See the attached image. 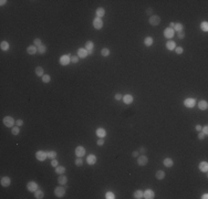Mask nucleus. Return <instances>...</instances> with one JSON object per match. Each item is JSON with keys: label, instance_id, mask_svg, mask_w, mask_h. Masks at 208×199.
Listing matches in <instances>:
<instances>
[{"label": "nucleus", "instance_id": "f257e3e1", "mask_svg": "<svg viewBox=\"0 0 208 199\" xmlns=\"http://www.w3.org/2000/svg\"><path fill=\"white\" fill-rule=\"evenodd\" d=\"M35 157H37L38 160L43 162V160H46L47 158H48V153L44 150H38L37 153H35Z\"/></svg>", "mask_w": 208, "mask_h": 199}, {"label": "nucleus", "instance_id": "f03ea898", "mask_svg": "<svg viewBox=\"0 0 208 199\" xmlns=\"http://www.w3.org/2000/svg\"><path fill=\"white\" fill-rule=\"evenodd\" d=\"M3 124L7 127H13V125L16 124V121L11 116H6V117H3Z\"/></svg>", "mask_w": 208, "mask_h": 199}, {"label": "nucleus", "instance_id": "7ed1b4c3", "mask_svg": "<svg viewBox=\"0 0 208 199\" xmlns=\"http://www.w3.org/2000/svg\"><path fill=\"white\" fill-rule=\"evenodd\" d=\"M71 54H64V55H62L60 58V60H59V62H60L61 65H68L69 63L71 62Z\"/></svg>", "mask_w": 208, "mask_h": 199}, {"label": "nucleus", "instance_id": "20e7f679", "mask_svg": "<svg viewBox=\"0 0 208 199\" xmlns=\"http://www.w3.org/2000/svg\"><path fill=\"white\" fill-rule=\"evenodd\" d=\"M54 195L58 198H62L63 196L65 195V188H63V187H61V186L56 187V188L54 189Z\"/></svg>", "mask_w": 208, "mask_h": 199}, {"label": "nucleus", "instance_id": "39448f33", "mask_svg": "<svg viewBox=\"0 0 208 199\" xmlns=\"http://www.w3.org/2000/svg\"><path fill=\"white\" fill-rule=\"evenodd\" d=\"M148 22H150L151 25H153V27H156V25H158L160 23V18L158 16H151Z\"/></svg>", "mask_w": 208, "mask_h": 199}, {"label": "nucleus", "instance_id": "423d86ee", "mask_svg": "<svg viewBox=\"0 0 208 199\" xmlns=\"http://www.w3.org/2000/svg\"><path fill=\"white\" fill-rule=\"evenodd\" d=\"M93 27L95 28L96 30H100V29H102V27H103V21L101 20V18H94L93 19Z\"/></svg>", "mask_w": 208, "mask_h": 199}, {"label": "nucleus", "instance_id": "0eeeda50", "mask_svg": "<svg viewBox=\"0 0 208 199\" xmlns=\"http://www.w3.org/2000/svg\"><path fill=\"white\" fill-rule=\"evenodd\" d=\"M27 188L28 190L30 191V193H34L35 190H38V188H39V186H38V184L35 181H29L27 185Z\"/></svg>", "mask_w": 208, "mask_h": 199}, {"label": "nucleus", "instance_id": "6e6552de", "mask_svg": "<svg viewBox=\"0 0 208 199\" xmlns=\"http://www.w3.org/2000/svg\"><path fill=\"white\" fill-rule=\"evenodd\" d=\"M0 184H1L2 187H9V186H10V184H11L10 177H8V176L1 177V179H0Z\"/></svg>", "mask_w": 208, "mask_h": 199}, {"label": "nucleus", "instance_id": "1a4fd4ad", "mask_svg": "<svg viewBox=\"0 0 208 199\" xmlns=\"http://www.w3.org/2000/svg\"><path fill=\"white\" fill-rule=\"evenodd\" d=\"M155 197V194L152 189H146L145 191H143V198L145 199H153Z\"/></svg>", "mask_w": 208, "mask_h": 199}, {"label": "nucleus", "instance_id": "9d476101", "mask_svg": "<svg viewBox=\"0 0 208 199\" xmlns=\"http://www.w3.org/2000/svg\"><path fill=\"white\" fill-rule=\"evenodd\" d=\"M148 163V158L146 157L145 155H142V156H138L137 157V165L138 166H145L147 165Z\"/></svg>", "mask_w": 208, "mask_h": 199}, {"label": "nucleus", "instance_id": "9b49d317", "mask_svg": "<svg viewBox=\"0 0 208 199\" xmlns=\"http://www.w3.org/2000/svg\"><path fill=\"white\" fill-rule=\"evenodd\" d=\"M75 155H77V157H83L85 155V148L83 146H78L75 148Z\"/></svg>", "mask_w": 208, "mask_h": 199}, {"label": "nucleus", "instance_id": "f8f14e48", "mask_svg": "<svg viewBox=\"0 0 208 199\" xmlns=\"http://www.w3.org/2000/svg\"><path fill=\"white\" fill-rule=\"evenodd\" d=\"M196 104V100L195 99H186L185 101H184V105L186 106V107H194Z\"/></svg>", "mask_w": 208, "mask_h": 199}, {"label": "nucleus", "instance_id": "ddd939ff", "mask_svg": "<svg viewBox=\"0 0 208 199\" xmlns=\"http://www.w3.org/2000/svg\"><path fill=\"white\" fill-rule=\"evenodd\" d=\"M175 34V31L172 28H166V29L164 30V37L167 38V39H171V38H173Z\"/></svg>", "mask_w": 208, "mask_h": 199}, {"label": "nucleus", "instance_id": "4468645a", "mask_svg": "<svg viewBox=\"0 0 208 199\" xmlns=\"http://www.w3.org/2000/svg\"><path fill=\"white\" fill-rule=\"evenodd\" d=\"M96 160H98V158H96V156L95 155H93V154H91V155H89L86 157V163L89 165H95V163H96Z\"/></svg>", "mask_w": 208, "mask_h": 199}, {"label": "nucleus", "instance_id": "2eb2a0df", "mask_svg": "<svg viewBox=\"0 0 208 199\" xmlns=\"http://www.w3.org/2000/svg\"><path fill=\"white\" fill-rule=\"evenodd\" d=\"M87 55H89V54H87V51L85 49L81 48L78 50V56H79V59H85Z\"/></svg>", "mask_w": 208, "mask_h": 199}, {"label": "nucleus", "instance_id": "dca6fc26", "mask_svg": "<svg viewBox=\"0 0 208 199\" xmlns=\"http://www.w3.org/2000/svg\"><path fill=\"white\" fill-rule=\"evenodd\" d=\"M38 52V48L35 46H33V44H31V46H29L27 48V53L28 54H31V55H34L35 53Z\"/></svg>", "mask_w": 208, "mask_h": 199}, {"label": "nucleus", "instance_id": "f3484780", "mask_svg": "<svg viewBox=\"0 0 208 199\" xmlns=\"http://www.w3.org/2000/svg\"><path fill=\"white\" fill-rule=\"evenodd\" d=\"M123 102H124L125 104H132L133 103V96L131 95V94H126V95H124L123 96Z\"/></svg>", "mask_w": 208, "mask_h": 199}, {"label": "nucleus", "instance_id": "a211bd4d", "mask_svg": "<svg viewBox=\"0 0 208 199\" xmlns=\"http://www.w3.org/2000/svg\"><path fill=\"white\" fill-rule=\"evenodd\" d=\"M176 43H175V41H172V40H169V41L166 42V49L169 50V51H173L176 48Z\"/></svg>", "mask_w": 208, "mask_h": 199}, {"label": "nucleus", "instance_id": "6ab92c4d", "mask_svg": "<svg viewBox=\"0 0 208 199\" xmlns=\"http://www.w3.org/2000/svg\"><path fill=\"white\" fill-rule=\"evenodd\" d=\"M96 135L99 136V138H104L106 136V131L102 127H100V128L96 129Z\"/></svg>", "mask_w": 208, "mask_h": 199}, {"label": "nucleus", "instance_id": "aec40b11", "mask_svg": "<svg viewBox=\"0 0 208 199\" xmlns=\"http://www.w3.org/2000/svg\"><path fill=\"white\" fill-rule=\"evenodd\" d=\"M198 107H199V110H202V111H205V110H207L208 108V103H207V101H205V100H202V101L198 103Z\"/></svg>", "mask_w": 208, "mask_h": 199}, {"label": "nucleus", "instance_id": "412c9836", "mask_svg": "<svg viewBox=\"0 0 208 199\" xmlns=\"http://www.w3.org/2000/svg\"><path fill=\"white\" fill-rule=\"evenodd\" d=\"M58 182L61 185V186H62V185H65L68 182V177L65 176L64 174L60 175V176H59V178H58Z\"/></svg>", "mask_w": 208, "mask_h": 199}, {"label": "nucleus", "instance_id": "4be33fe9", "mask_svg": "<svg viewBox=\"0 0 208 199\" xmlns=\"http://www.w3.org/2000/svg\"><path fill=\"white\" fill-rule=\"evenodd\" d=\"M198 168H199L200 172H205L206 173L208 170V164L207 162H200V164L198 165Z\"/></svg>", "mask_w": 208, "mask_h": 199}, {"label": "nucleus", "instance_id": "5701e85b", "mask_svg": "<svg viewBox=\"0 0 208 199\" xmlns=\"http://www.w3.org/2000/svg\"><path fill=\"white\" fill-rule=\"evenodd\" d=\"M155 177L158 180H163V179L165 178V172H163V170H157L155 174Z\"/></svg>", "mask_w": 208, "mask_h": 199}, {"label": "nucleus", "instance_id": "b1692460", "mask_svg": "<svg viewBox=\"0 0 208 199\" xmlns=\"http://www.w3.org/2000/svg\"><path fill=\"white\" fill-rule=\"evenodd\" d=\"M163 164H164V166H166V167H173L174 162L172 158H165V159L163 160Z\"/></svg>", "mask_w": 208, "mask_h": 199}, {"label": "nucleus", "instance_id": "393cba45", "mask_svg": "<svg viewBox=\"0 0 208 199\" xmlns=\"http://www.w3.org/2000/svg\"><path fill=\"white\" fill-rule=\"evenodd\" d=\"M55 173L58 175H63L65 173V167L64 166H60V165H58L55 167Z\"/></svg>", "mask_w": 208, "mask_h": 199}, {"label": "nucleus", "instance_id": "a878e982", "mask_svg": "<svg viewBox=\"0 0 208 199\" xmlns=\"http://www.w3.org/2000/svg\"><path fill=\"white\" fill-rule=\"evenodd\" d=\"M35 74H37L38 76H40V77L43 76V75H44L43 68H42V66H37V68H35Z\"/></svg>", "mask_w": 208, "mask_h": 199}, {"label": "nucleus", "instance_id": "bb28decb", "mask_svg": "<svg viewBox=\"0 0 208 199\" xmlns=\"http://www.w3.org/2000/svg\"><path fill=\"white\" fill-rule=\"evenodd\" d=\"M34 197L37 199H42L44 197V193L43 190H41V189H38V190L34 191Z\"/></svg>", "mask_w": 208, "mask_h": 199}, {"label": "nucleus", "instance_id": "cd10ccee", "mask_svg": "<svg viewBox=\"0 0 208 199\" xmlns=\"http://www.w3.org/2000/svg\"><path fill=\"white\" fill-rule=\"evenodd\" d=\"M95 13H96V17L98 18H102V17H104V15H105V10H104V8H98L96 9V11H95Z\"/></svg>", "mask_w": 208, "mask_h": 199}, {"label": "nucleus", "instance_id": "c85d7f7f", "mask_svg": "<svg viewBox=\"0 0 208 199\" xmlns=\"http://www.w3.org/2000/svg\"><path fill=\"white\" fill-rule=\"evenodd\" d=\"M153 42H154V40H153L152 37H146L145 39H144V44H145L146 47H151L153 44Z\"/></svg>", "mask_w": 208, "mask_h": 199}, {"label": "nucleus", "instance_id": "c756f323", "mask_svg": "<svg viewBox=\"0 0 208 199\" xmlns=\"http://www.w3.org/2000/svg\"><path fill=\"white\" fill-rule=\"evenodd\" d=\"M174 31H176V32L184 31V25H183V23H175Z\"/></svg>", "mask_w": 208, "mask_h": 199}, {"label": "nucleus", "instance_id": "7c9ffc66", "mask_svg": "<svg viewBox=\"0 0 208 199\" xmlns=\"http://www.w3.org/2000/svg\"><path fill=\"white\" fill-rule=\"evenodd\" d=\"M9 43L7 41H2L1 43H0V48H1V50L2 51H8L9 50Z\"/></svg>", "mask_w": 208, "mask_h": 199}, {"label": "nucleus", "instance_id": "2f4dec72", "mask_svg": "<svg viewBox=\"0 0 208 199\" xmlns=\"http://www.w3.org/2000/svg\"><path fill=\"white\" fill-rule=\"evenodd\" d=\"M94 49V43L93 41H86L85 42V50L86 51H90V50Z\"/></svg>", "mask_w": 208, "mask_h": 199}, {"label": "nucleus", "instance_id": "473e14b6", "mask_svg": "<svg viewBox=\"0 0 208 199\" xmlns=\"http://www.w3.org/2000/svg\"><path fill=\"white\" fill-rule=\"evenodd\" d=\"M38 52H39L40 54H44L47 52V47H46V44H43L42 43L40 47H38Z\"/></svg>", "mask_w": 208, "mask_h": 199}, {"label": "nucleus", "instance_id": "72a5a7b5", "mask_svg": "<svg viewBox=\"0 0 208 199\" xmlns=\"http://www.w3.org/2000/svg\"><path fill=\"white\" fill-rule=\"evenodd\" d=\"M200 29H202L204 32L208 31V22H207V21H204V22L200 23Z\"/></svg>", "mask_w": 208, "mask_h": 199}, {"label": "nucleus", "instance_id": "f704fd0d", "mask_svg": "<svg viewBox=\"0 0 208 199\" xmlns=\"http://www.w3.org/2000/svg\"><path fill=\"white\" fill-rule=\"evenodd\" d=\"M134 198H135V199L143 198V191H142V190H136L135 193H134Z\"/></svg>", "mask_w": 208, "mask_h": 199}, {"label": "nucleus", "instance_id": "c9c22d12", "mask_svg": "<svg viewBox=\"0 0 208 199\" xmlns=\"http://www.w3.org/2000/svg\"><path fill=\"white\" fill-rule=\"evenodd\" d=\"M47 153H48V158H50V159H53V158L56 157L55 150H50V151H47Z\"/></svg>", "mask_w": 208, "mask_h": 199}, {"label": "nucleus", "instance_id": "e433bc0d", "mask_svg": "<svg viewBox=\"0 0 208 199\" xmlns=\"http://www.w3.org/2000/svg\"><path fill=\"white\" fill-rule=\"evenodd\" d=\"M11 133H12V135H19V133H20V128H19V126H13L12 129H11Z\"/></svg>", "mask_w": 208, "mask_h": 199}, {"label": "nucleus", "instance_id": "4c0bfd02", "mask_svg": "<svg viewBox=\"0 0 208 199\" xmlns=\"http://www.w3.org/2000/svg\"><path fill=\"white\" fill-rule=\"evenodd\" d=\"M50 81H51V76H50V75L44 74L43 76H42V82H43V83H49Z\"/></svg>", "mask_w": 208, "mask_h": 199}, {"label": "nucleus", "instance_id": "58836bf2", "mask_svg": "<svg viewBox=\"0 0 208 199\" xmlns=\"http://www.w3.org/2000/svg\"><path fill=\"white\" fill-rule=\"evenodd\" d=\"M101 54H102L103 56H108L110 55V50H108L107 48H104L101 50Z\"/></svg>", "mask_w": 208, "mask_h": 199}, {"label": "nucleus", "instance_id": "ea45409f", "mask_svg": "<svg viewBox=\"0 0 208 199\" xmlns=\"http://www.w3.org/2000/svg\"><path fill=\"white\" fill-rule=\"evenodd\" d=\"M105 198L106 199H114L115 198V195L112 193V191H107V193L105 194Z\"/></svg>", "mask_w": 208, "mask_h": 199}, {"label": "nucleus", "instance_id": "a19ab883", "mask_svg": "<svg viewBox=\"0 0 208 199\" xmlns=\"http://www.w3.org/2000/svg\"><path fill=\"white\" fill-rule=\"evenodd\" d=\"M83 165V160H82L81 157H77V159H75V166H82Z\"/></svg>", "mask_w": 208, "mask_h": 199}, {"label": "nucleus", "instance_id": "79ce46f5", "mask_svg": "<svg viewBox=\"0 0 208 199\" xmlns=\"http://www.w3.org/2000/svg\"><path fill=\"white\" fill-rule=\"evenodd\" d=\"M41 44H42V41H41V40H40V39H38V38H37V39H34V41H33V46H35V47L38 48V47H40Z\"/></svg>", "mask_w": 208, "mask_h": 199}, {"label": "nucleus", "instance_id": "37998d69", "mask_svg": "<svg viewBox=\"0 0 208 199\" xmlns=\"http://www.w3.org/2000/svg\"><path fill=\"white\" fill-rule=\"evenodd\" d=\"M175 52H176L177 54H182L184 52V50L182 47H176V48H175Z\"/></svg>", "mask_w": 208, "mask_h": 199}, {"label": "nucleus", "instance_id": "c03bdc74", "mask_svg": "<svg viewBox=\"0 0 208 199\" xmlns=\"http://www.w3.org/2000/svg\"><path fill=\"white\" fill-rule=\"evenodd\" d=\"M71 62H72V63H78V62H79V56H78V55L71 56Z\"/></svg>", "mask_w": 208, "mask_h": 199}, {"label": "nucleus", "instance_id": "a18cd8bd", "mask_svg": "<svg viewBox=\"0 0 208 199\" xmlns=\"http://www.w3.org/2000/svg\"><path fill=\"white\" fill-rule=\"evenodd\" d=\"M177 37H178L179 39H184V38H185V31H179V32H177Z\"/></svg>", "mask_w": 208, "mask_h": 199}, {"label": "nucleus", "instance_id": "49530a36", "mask_svg": "<svg viewBox=\"0 0 208 199\" xmlns=\"http://www.w3.org/2000/svg\"><path fill=\"white\" fill-rule=\"evenodd\" d=\"M59 165V163H58V160L55 159V158H53V159L51 160V166L52 167H56V166Z\"/></svg>", "mask_w": 208, "mask_h": 199}, {"label": "nucleus", "instance_id": "de8ad7c7", "mask_svg": "<svg viewBox=\"0 0 208 199\" xmlns=\"http://www.w3.org/2000/svg\"><path fill=\"white\" fill-rule=\"evenodd\" d=\"M96 144H98L99 146H103L104 145V138H99L98 142H96Z\"/></svg>", "mask_w": 208, "mask_h": 199}, {"label": "nucleus", "instance_id": "09e8293b", "mask_svg": "<svg viewBox=\"0 0 208 199\" xmlns=\"http://www.w3.org/2000/svg\"><path fill=\"white\" fill-rule=\"evenodd\" d=\"M115 100H116V101H121V100L123 99V96H122V94H120V93H117V94H115Z\"/></svg>", "mask_w": 208, "mask_h": 199}, {"label": "nucleus", "instance_id": "8fccbe9b", "mask_svg": "<svg viewBox=\"0 0 208 199\" xmlns=\"http://www.w3.org/2000/svg\"><path fill=\"white\" fill-rule=\"evenodd\" d=\"M205 137H206V135H205L203 132H199V134H198V139H204Z\"/></svg>", "mask_w": 208, "mask_h": 199}, {"label": "nucleus", "instance_id": "3c124183", "mask_svg": "<svg viewBox=\"0 0 208 199\" xmlns=\"http://www.w3.org/2000/svg\"><path fill=\"white\" fill-rule=\"evenodd\" d=\"M16 125H17V126H22V125H23V121L22 120H17V121H16Z\"/></svg>", "mask_w": 208, "mask_h": 199}, {"label": "nucleus", "instance_id": "603ef678", "mask_svg": "<svg viewBox=\"0 0 208 199\" xmlns=\"http://www.w3.org/2000/svg\"><path fill=\"white\" fill-rule=\"evenodd\" d=\"M202 132L204 133L205 135H207V134H208V127H207V125H205V126L203 127V128H202Z\"/></svg>", "mask_w": 208, "mask_h": 199}, {"label": "nucleus", "instance_id": "864d4df0", "mask_svg": "<svg viewBox=\"0 0 208 199\" xmlns=\"http://www.w3.org/2000/svg\"><path fill=\"white\" fill-rule=\"evenodd\" d=\"M152 13H153V9L152 8H147V9H146V15L152 16Z\"/></svg>", "mask_w": 208, "mask_h": 199}, {"label": "nucleus", "instance_id": "5fc2aeb1", "mask_svg": "<svg viewBox=\"0 0 208 199\" xmlns=\"http://www.w3.org/2000/svg\"><path fill=\"white\" fill-rule=\"evenodd\" d=\"M202 128H203V126H202V125H199V124H197V125H196V131L202 132Z\"/></svg>", "mask_w": 208, "mask_h": 199}, {"label": "nucleus", "instance_id": "6e6d98bb", "mask_svg": "<svg viewBox=\"0 0 208 199\" xmlns=\"http://www.w3.org/2000/svg\"><path fill=\"white\" fill-rule=\"evenodd\" d=\"M132 156H133V157H138V150H134L133 153H132Z\"/></svg>", "mask_w": 208, "mask_h": 199}, {"label": "nucleus", "instance_id": "4d7b16f0", "mask_svg": "<svg viewBox=\"0 0 208 199\" xmlns=\"http://www.w3.org/2000/svg\"><path fill=\"white\" fill-rule=\"evenodd\" d=\"M6 3H7L6 0H1V1H0V4H1V6H4Z\"/></svg>", "mask_w": 208, "mask_h": 199}, {"label": "nucleus", "instance_id": "13d9d810", "mask_svg": "<svg viewBox=\"0 0 208 199\" xmlns=\"http://www.w3.org/2000/svg\"><path fill=\"white\" fill-rule=\"evenodd\" d=\"M174 27H175V22H171V25H169V28H172V29L174 30Z\"/></svg>", "mask_w": 208, "mask_h": 199}, {"label": "nucleus", "instance_id": "bf43d9fd", "mask_svg": "<svg viewBox=\"0 0 208 199\" xmlns=\"http://www.w3.org/2000/svg\"><path fill=\"white\" fill-rule=\"evenodd\" d=\"M207 198H208V195H207V194H204V195L202 196V199H207Z\"/></svg>", "mask_w": 208, "mask_h": 199}, {"label": "nucleus", "instance_id": "052dcab7", "mask_svg": "<svg viewBox=\"0 0 208 199\" xmlns=\"http://www.w3.org/2000/svg\"><path fill=\"white\" fill-rule=\"evenodd\" d=\"M139 151H142V153H145V148H144V147H141V148H139Z\"/></svg>", "mask_w": 208, "mask_h": 199}, {"label": "nucleus", "instance_id": "680f3d73", "mask_svg": "<svg viewBox=\"0 0 208 199\" xmlns=\"http://www.w3.org/2000/svg\"><path fill=\"white\" fill-rule=\"evenodd\" d=\"M87 54H89V55H91V54H93V50H90V51H87Z\"/></svg>", "mask_w": 208, "mask_h": 199}]
</instances>
